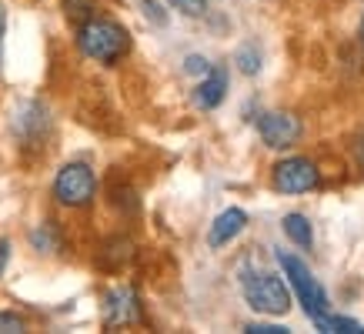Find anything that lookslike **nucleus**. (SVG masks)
<instances>
[{
  "mask_svg": "<svg viewBox=\"0 0 364 334\" xmlns=\"http://www.w3.org/2000/svg\"><path fill=\"white\" fill-rule=\"evenodd\" d=\"M77 50L94 64L114 67L131 54V33L111 17H87L77 23Z\"/></svg>",
  "mask_w": 364,
  "mask_h": 334,
  "instance_id": "nucleus-1",
  "label": "nucleus"
},
{
  "mask_svg": "<svg viewBox=\"0 0 364 334\" xmlns=\"http://www.w3.org/2000/svg\"><path fill=\"white\" fill-rule=\"evenodd\" d=\"M50 194L60 208L67 211H84L94 204L97 198V174L87 161H67L60 171L54 174V184H50Z\"/></svg>",
  "mask_w": 364,
  "mask_h": 334,
  "instance_id": "nucleus-2",
  "label": "nucleus"
},
{
  "mask_svg": "<svg viewBox=\"0 0 364 334\" xmlns=\"http://www.w3.org/2000/svg\"><path fill=\"white\" fill-rule=\"evenodd\" d=\"M241 294L257 314L281 318L291 311V288L284 278L271 271H244L241 274Z\"/></svg>",
  "mask_w": 364,
  "mask_h": 334,
  "instance_id": "nucleus-3",
  "label": "nucleus"
},
{
  "mask_svg": "<svg viewBox=\"0 0 364 334\" xmlns=\"http://www.w3.org/2000/svg\"><path fill=\"white\" fill-rule=\"evenodd\" d=\"M277 264H281V271H284L287 278V288L298 294L301 308H304V314H308L311 321L318 324L324 314L331 311V304H328V294H324V288L318 284V278L308 271V264L301 261V257L287 254V251H277Z\"/></svg>",
  "mask_w": 364,
  "mask_h": 334,
  "instance_id": "nucleus-4",
  "label": "nucleus"
},
{
  "mask_svg": "<svg viewBox=\"0 0 364 334\" xmlns=\"http://www.w3.org/2000/svg\"><path fill=\"white\" fill-rule=\"evenodd\" d=\"M50 127H54L50 111L41 100H23L11 121V134L21 147H44L50 141Z\"/></svg>",
  "mask_w": 364,
  "mask_h": 334,
  "instance_id": "nucleus-5",
  "label": "nucleus"
},
{
  "mask_svg": "<svg viewBox=\"0 0 364 334\" xmlns=\"http://www.w3.org/2000/svg\"><path fill=\"white\" fill-rule=\"evenodd\" d=\"M100 314H104V328H131V324L144 321V308L137 291L127 284H117L104 294L100 301Z\"/></svg>",
  "mask_w": 364,
  "mask_h": 334,
  "instance_id": "nucleus-6",
  "label": "nucleus"
},
{
  "mask_svg": "<svg viewBox=\"0 0 364 334\" xmlns=\"http://www.w3.org/2000/svg\"><path fill=\"white\" fill-rule=\"evenodd\" d=\"M318 184L321 174L308 157H287L274 167V188L281 194H304V190H314Z\"/></svg>",
  "mask_w": 364,
  "mask_h": 334,
  "instance_id": "nucleus-7",
  "label": "nucleus"
},
{
  "mask_svg": "<svg viewBox=\"0 0 364 334\" xmlns=\"http://www.w3.org/2000/svg\"><path fill=\"white\" fill-rule=\"evenodd\" d=\"M257 134L267 147L274 151H287V147L298 144L301 137V121L294 114H281V111H271V114H261L257 121Z\"/></svg>",
  "mask_w": 364,
  "mask_h": 334,
  "instance_id": "nucleus-8",
  "label": "nucleus"
},
{
  "mask_svg": "<svg viewBox=\"0 0 364 334\" xmlns=\"http://www.w3.org/2000/svg\"><path fill=\"white\" fill-rule=\"evenodd\" d=\"M224 97H228V67L210 64V70L198 80L191 100H194V107H200V111H218L224 104Z\"/></svg>",
  "mask_w": 364,
  "mask_h": 334,
  "instance_id": "nucleus-9",
  "label": "nucleus"
},
{
  "mask_svg": "<svg viewBox=\"0 0 364 334\" xmlns=\"http://www.w3.org/2000/svg\"><path fill=\"white\" fill-rule=\"evenodd\" d=\"M244 227H247V214H244L241 208H228V211H221L218 217H214V224H210L208 247H210V251H218V247L231 244Z\"/></svg>",
  "mask_w": 364,
  "mask_h": 334,
  "instance_id": "nucleus-10",
  "label": "nucleus"
},
{
  "mask_svg": "<svg viewBox=\"0 0 364 334\" xmlns=\"http://www.w3.org/2000/svg\"><path fill=\"white\" fill-rule=\"evenodd\" d=\"M27 244L37 254H60L64 251V234H60V224L57 221H41L27 231Z\"/></svg>",
  "mask_w": 364,
  "mask_h": 334,
  "instance_id": "nucleus-11",
  "label": "nucleus"
},
{
  "mask_svg": "<svg viewBox=\"0 0 364 334\" xmlns=\"http://www.w3.org/2000/svg\"><path fill=\"white\" fill-rule=\"evenodd\" d=\"M281 227H284V234L294 241L298 247H311V241H314V231H311V221L304 217V214H287L284 221H281Z\"/></svg>",
  "mask_w": 364,
  "mask_h": 334,
  "instance_id": "nucleus-12",
  "label": "nucleus"
},
{
  "mask_svg": "<svg viewBox=\"0 0 364 334\" xmlns=\"http://www.w3.org/2000/svg\"><path fill=\"white\" fill-rule=\"evenodd\" d=\"M318 331H331V334H364V324L354 321V318H344V314H324L318 324H314Z\"/></svg>",
  "mask_w": 364,
  "mask_h": 334,
  "instance_id": "nucleus-13",
  "label": "nucleus"
},
{
  "mask_svg": "<svg viewBox=\"0 0 364 334\" xmlns=\"http://www.w3.org/2000/svg\"><path fill=\"white\" fill-rule=\"evenodd\" d=\"M234 64H237V70H241V74L254 77V74L261 70V50H257L254 44H241V47H237V54H234Z\"/></svg>",
  "mask_w": 364,
  "mask_h": 334,
  "instance_id": "nucleus-14",
  "label": "nucleus"
},
{
  "mask_svg": "<svg viewBox=\"0 0 364 334\" xmlns=\"http://www.w3.org/2000/svg\"><path fill=\"white\" fill-rule=\"evenodd\" d=\"M64 14L70 21H87L94 17V0H64Z\"/></svg>",
  "mask_w": 364,
  "mask_h": 334,
  "instance_id": "nucleus-15",
  "label": "nucleus"
},
{
  "mask_svg": "<svg viewBox=\"0 0 364 334\" xmlns=\"http://www.w3.org/2000/svg\"><path fill=\"white\" fill-rule=\"evenodd\" d=\"M27 331V318L17 311H0V334H21Z\"/></svg>",
  "mask_w": 364,
  "mask_h": 334,
  "instance_id": "nucleus-16",
  "label": "nucleus"
},
{
  "mask_svg": "<svg viewBox=\"0 0 364 334\" xmlns=\"http://www.w3.org/2000/svg\"><path fill=\"white\" fill-rule=\"evenodd\" d=\"M167 4L184 17H204L208 14V0H167Z\"/></svg>",
  "mask_w": 364,
  "mask_h": 334,
  "instance_id": "nucleus-17",
  "label": "nucleus"
},
{
  "mask_svg": "<svg viewBox=\"0 0 364 334\" xmlns=\"http://www.w3.org/2000/svg\"><path fill=\"white\" fill-rule=\"evenodd\" d=\"M141 11H144V17L154 23V27H164L167 23V11L161 7V0H141Z\"/></svg>",
  "mask_w": 364,
  "mask_h": 334,
  "instance_id": "nucleus-18",
  "label": "nucleus"
},
{
  "mask_svg": "<svg viewBox=\"0 0 364 334\" xmlns=\"http://www.w3.org/2000/svg\"><path fill=\"white\" fill-rule=\"evenodd\" d=\"M210 70V60L204 54H188L184 57V74H191V77H204Z\"/></svg>",
  "mask_w": 364,
  "mask_h": 334,
  "instance_id": "nucleus-19",
  "label": "nucleus"
},
{
  "mask_svg": "<svg viewBox=\"0 0 364 334\" xmlns=\"http://www.w3.org/2000/svg\"><path fill=\"white\" fill-rule=\"evenodd\" d=\"M244 331L247 334H287L291 328H284V324H244Z\"/></svg>",
  "mask_w": 364,
  "mask_h": 334,
  "instance_id": "nucleus-20",
  "label": "nucleus"
},
{
  "mask_svg": "<svg viewBox=\"0 0 364 334\" xmlns=\"http://www.w3.org/2000/svg\"><path fill=\"white\" fill-rule=\"evenodd\" d=\"M11 254H14V244L7 237H0V278L7 274V264H11Z\"/></svg>",
  "mask_w": 364,
  "mask_h": 334,
  "instance_id": "nucleus-21",
  "label": "nucleus"
},
{
  "mask_svg": "<svg viewBox=\"0 0 364 334\" xmlns=\"http://www.w3.org/2000/svg\"><path fill=\"white\" fill-rule=\"evenodd\" d=\"M4 33H7V7L0 4V64H4Z\"/></svg>",
  "mask_w": 364,
  "mask_h": 334,
  "instance_id": "nucleus-22",
  "label": "nucleus"
},
{
  "mask_svg": "<svg viewBox=\"0 0 364 334\" xmlns=\"http://www.w3.org/2000/svg\"><path fill=\"white\" fill-rule=\"evenodd\" d=\"M354 157H358V164L364 167V131L358 134V144H354Z\"/></svg>",
  "mask_w": 364,
  "mask_h": 334,
  "instance_id": "nucleus-23",
  "label": "nucleus"
},
{
  "mask_svg": "<svg viewBox=\"0 0 364 334\" xmlns=\"http://www.w3.org/2000/svg\"><path fill=\"white\" fill-rule=\"evenodd\" d=\"M361 44H364V23H361Z\"/></svg>",
  "mask_w": 364,
  "mask_h": 334,
  "instance_id": "nucleus-24",
  "label": "nucleus"
}]
</instances>
